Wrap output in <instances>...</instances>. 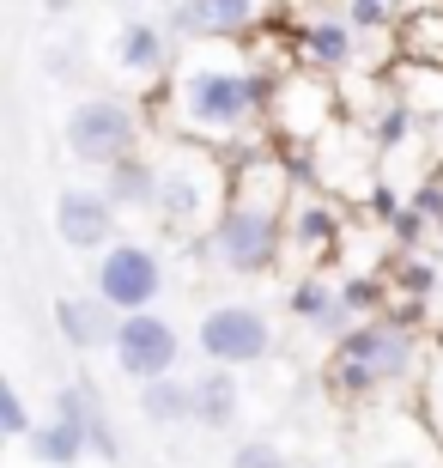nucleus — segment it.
I'll list each match as a JSON object with an SVG mask.
<instances>
[{
	"instance_id": "nucleus-1",
	"label": "nucleus",
	"mask_w": 443,
	"mask_h": 468,
	"mask_svg": "<svg viewBox=\"0 0 443 468\" xmlns=\"http://www.w3.org/2000/svg\"><path fill=\"white\" fill-rule=\"evenodd\" d=\"M273 86L261 73H237V68H188L176 80V122L201 140H231L268 110Z\"/></svg>"
},
{
	"instance_id": "nucleus-2",
	"label": "nucleus",
	"mask_w": 443,
	"mask_h": 468,
	"mask_svg": "<svg viewBox=\"0 0 443 468\" xmlns=\"http://www.w3.org/2000/svg\"><path fill=\"white\" fill-rule=\"evenodd\" d=\"M407 371H413L407 323H358L334 341V359H328L334 396H376L383 383H401Z\"/></svg>"
},
{
	"instance_id": "nucleus-3",
	"label": "nucleus",
	"mask_w": 443,
	"mask_h": 468,
	"mask_svg": "<svg viewBox=\"0 0 443 468\" xmlns=\"http://www.w3.org/2000/svg\"><path fill=\"white\" fill-rule=\"evenodd\" d=\"M213 256H219L225 274H268L273 256H280V207H273V195L249 189V176L237 183L231 207L219 213Z\"/></svg>"
},
{
	"instance_id": "nucleus-4",
	"label": "nucleus",
	"mask_w": 443,
	"mask_h": 468,
	"mask_svg": "<svg viewBox=\"0 0 443 468\" xmlns=\"http://www.w3.org/2000/svg\"><path fill=\"white\" fill-rule=\"evenodd\" d=\"M134 134H140V116L128 110V98H79V104L68 110V153L79 158V165H98V171H110L116 158L134 153Z\"/></svg>"
},
{
	"instance_id": "nucleus-5",
	"label": "nucleus",
	"mask_w": 443,
	"mask_h": 468,
	"mask_svg": "<svg viewBox=\"0 0 443 468\" xmlns=\"http://www.w3.org/2000/svg\"><path fill=\"white\" fill-rule=\"evenodd\" d=\"M225 201V171L213 165V153H183L164 165V183H158V213L171 226H206Z\"/></svg>"
},
{
	"instance_id": "nucleus-6",
	"label": "nucleus",
	"mask_w": 443,
	"mask_h": 468,
	"mask_svg": "<svg viewBox=\"0 0 443 468\" xmlns=\"http://www.w3.org/2000/svg\"><path fill=\"white\" fill-rule=\"evenodd\" d=\"M201 353L213 365H256L273 353V329H268V316L256 311V304H213V311L201 316Z\"/></svg>"
},
{
	"instance_id": "nucleus-7",
	"label": "nucleus",
	"mask_w": 443,
	"mask_h": 468,
	"mask_svg": "<svg viewBox=\"0 0 443 468\" xmlns=\"http://www.w3.org/2000/svg\"><path fill=\"white\" fill-rule=\"evenodd\" d=\"M158 286H164V268H158V250H146V243H110L98 256V298L116 304L121 316L153 311Z\"/></svg>"
},
{
	"instance_id": "nucleus-8",
	"label": "nucleus",
	"mask_w": 443,
	"mask_h": 468,
	"mask_svg": "<svg viewBox=\"0 0 443 468\" xmlns=\"http://www.w3.org/2000/svg\"><path fill=\"white\" fill-rule=\"evenodd\" d=\"M110 347H116V365L134 383L171 378V365L183 359V341H176V329L158 311H128L116 323V341H110Z\"/></svg>"
},
{
	"instance_id": "nucleus-9",
	"label": "nucleus",
	"mask_w": 443,
	"mask_h": 468,
	"mask_svg": "<svg viewBox=\"0 0 443 468\" xmlns=\"http://www.w3.org/2000/svg\"><path fill=\"white\" fill-rule=\"evenodd\" d=\"M268 13V0H176L171 31L188 43H213V37H243L256 31V18Z\"/></svg>"
},
{
	"instance_id": "nucleus-10",
	"label": "nucleus",
	"mask_w": 443,
	"mask_h": 468,
	"mask_svg": "<svg viewBox=\"0 0 443 468\" xmlns=\"http://www.w3.org/2000/svg\"><path fill=\"white\" fill-rule=\"evenodd\" d=\"M55 231L73 243V250H110V231H116V201L98 189H68L55 201Z\"/></svg>"
},
{
	"instance_id": "nucleus-11",
	"label": "nucleus",
	"mask_w": 443,
	"mask_h": 468,
	"mask_svg": "<svg viewBox=\"0 0 443 468\" xmlns=\"http://www.w3.org/2000/svg\"><path fill=\"white\" fill-rule=\"evenodd\" d=\"M55 323H61V335H68V347H110L116 341V323L121 311L116 304H103V298H55Z\"/></svg>"
},
{
	"instance_id": "nucleus-12",
	"label": "nucleus",
	"mask_w": 443,
	"mask_h": 468,
	"mask_svg": "<svg viewBox=\"0 0 443 468\" xmlns=\"http://www.w3.org/2000/svg\"><path fill=\"white\" fill-rule=\"evenodd\" d=\"M158 183H164V171H153L140 153L116 158V165L103 171V195H110L116 207H158Z\"/></svg>"
},
{
	"instance_id": "nucleus-13",
	"label": "nucleus",
	"mask_w": 443,
	"mask_h": 468,
	"mask_svg": "<svg viewBox=\"0 0 443 468\" xmlns=\"http://www.w3.org/2000/svg\"><path fill=\"white\" fill-rule=\"evenodd\" d=\"M286 304H291V316H304L310 329H322V335H346V316H353L341 286H322V280H298Z\"/></svg>"
},
{
	"instance_id": "nucleus-14",
	"label": "nucleus",
	"mask_w": 443,
	"mask_h": 468,
	"mask_svg": "<svg viewBox=\"0 0 443 468\" xmlns=\"http://www.w3.org/2000/svg\"><path fill=\"white\" fill-rule=\"evenodd\" d=\"M116 61L128 73H158L164 61H171V37H164V25H153V18H134V25H121L116 37Z\"/></svg>"
},
{
	"instance_id": "nucleus-15",
	"label": "nucleus",
	"mask_w": 443,
	"mask_h": 468,
	"mask_svg": "<svg viewBox=\"0 0 443 468\" xmlns=\"http://www.w3.org/2000/svg\"><path fill=\"white\" fill-rule=\"evenodd\" d=\"M31 451L43 456L49 468H73L79 456L91 451V426H79V420H43V426H31Z\"/></svg>"
},
{
	"instance_id": "nucleus-16",
	"label": "nucleus",
	"mask_w": 443,
	"mask_h": 468,
	"mask_svg": "<svg viewBox=\"0 0 443 468\" xmlns=\"http://www.w3.org/2000/svg\"><path fill=\"white\" fill-rule=\"evenodd\" d=\"M237 371L231 365H213L201 383H195V420L201 426H231L237 420Z\"/></svg>"
},
{
	"instance_id": "nucleus-17",
	"label": "nucleus",
	"mask_w": 443,
	"mask_h": 468,
	"mask_svg": "<svg viewBox=\"0 0 443 468\" xmlns=\"http://www.w3.org/2000/svg\"><path fill=\"white\" fill-rule=\"evenodd\" d=\"M140 414L158 420V426L195 420V383H176V378H153V383H140Z\"/></svg>"
},
{
	"instance_id": "nucleus-18",
	"label": "nucleus",
	"mask_w": 443,
	"mask_h": 468,
	"mask_svg": "<svg viewBox=\"0 0 443 468\" xmlns=\"http://www.w3.org/2000/svg\"><path fill=\"white\" fill-rule=\"evenodd\" d=\"M353 25L346 18H322V25H310L304 31V55L316 61V68H346L353 61Z\"/></svg>"
},
{
	"instance_id": "nucleus-19",
	"label": "nucleus",
	"mask_w": 443,
	"mask_h": 468,
	"mask_svg": "<svg viewBox=\"0 0 443 468\" xmlns=\"http://www.w3.org/2000/svg\"><path fill=\"white\" fill-rule=\"evenodd\" d=\"M291 238L304 243V250H322V243L334 238V213L328 207H304L298 219H291Z\"/></svg>"
},
{
	"instance_id": "nucleus-20",
	"label": "nucleus",
	"mask_w": 443,
	"mask_h": 468,
	"mask_svg": "<svg viewBox=\"0 0 443 468\" xmlns=\"http://www.w3.org/2000/svg\"><path fill=\"white\" fill-rule=\"evenodd\" d=\"M0 432L6 438H31V414H25V401H18L13 383H0Z\"/></svg>"
},
{
	"instance_id": "nucleus-21",
	"label": "nucleus",
	"mask_w": 443,
	"mask_h": 468,
	"mask_svg": "<svg viewBox=\"0 0 443 468\" xmlns=\"http://www.w3.org/2000/svg\"><path fill=\"white\" fill-rule=\"evenodd\" d=\"M231 468H291V463L273 451V444L256 438V444H237V451H231Z\"/></svg>"
},
{
	"instance_id": "nucleus-22",
	"label": "nucleus",
	"mask_w": 443,
	"mask_h": 468,
	"mask_svg": "<svg viewBox=\"0 0 443 468\" xmlns=\"http://www.w3.org/2000/svg\"><path fill=\"white\" fill-rule=\"evenodd\" d=\"M389 0H353V6H346V25H353V31H376V25H389Z\"/></svg>"
},
{
	"instance_id": "nucleus-23",
	"label": "nucleus",
	"mask_w": 443,
	"mask_h": 468,
	"mask_svg": "<svg viewBox=\"0 0 443 468\" xmlns=\"http://www.w3.org/2000/svg\"><path fill=\"white\" fill-rule=\"evenodd\" d=\"M341 298L353 304V311H376V304H383V286H376V280H346Z\"/></svg>"
},
{
	"instance_id": "nucleus-24",
	"label": "nucleus",
	"mask_w": 443,
	"mask_h": 468,
	"mask_svg": "<svg viewBox=\"0 0 443 468\" xmlns=\"http://www.w3.org/2000/svg\"><path fill=\"white\" fill-rule=\"evenodd\" d=\"M91 451H98L103 463H116V456H121V444H116V426L103 420V408H98V414H91Z\"/></svg>"
},
{
	"instance_id": "nucleus-25",
	"label": "nucleus",
	"mask_w": 443,
	"mask_h": 468,
	"mask_svg": "<svg viewBox=\"0 0 443 468\" xmlns=\"http://www.w3.org/2000/svg\"><path fill=\"white\" fill-rule=\"evenodd\" d=\"M407 122H413V104H389V116H383V146H395V140L407 134Z\"/></svg>"
},
{
	"instance_id": "nucleus-26",
	"label": "nucleus",
	"mask_w": 443,
	"mask_h": 468,
	"mask_svg": "<svg viewBox=\"0 0 443 468\" xmlns=\"http://www.w3.org/2000/svg\"><path fill=\"white\" fill-rule=\"evenodd\" d=\"M401 286H407L413 298H426V292H431V268H419V261H407V268H401Z\"/></svg>"
},
{
	"instance_id": "nucleus-27",
	"label": "nucleus",
	"mask_w": 443,
	"mask_h": 468,
	"mask_svg": "<svg viewBox=\"0 0 443 468\" xmlns=\"http://www.w3.org/2000/svg\"><path fill=\"white\" fill-rule=\"evenodd\" d=\"M43 68H49L55 80H68V73H73V49H49V55H43Z\"/></svg>"
},
{
	"instance_id": "nucleus-28",
	"label": "nucleus",
	"mask_w": 443,
	"mask_h": 468,
	"mask_svg": "<svg viewBox=\"0 0 443 468\" xmlns=\"http://www.w3.org/2000/svg\"><path fill=\"white\" fill-rule=\"evenodd\" d=\"M43 6H49V13H73V0H43Z\"/></svg>"
},
{
	"instance_id": "nucleus-29",
	"label": "nucleus",
	"mask_w": 443,
	"mask_h": 468,
	"mask_svg": "<svg viewBox=\"0 0 443 468\" xmlns=\"http://www.w3.org/2000/svg\"><path fill=\"white\" fill-rule=\"evenodd\" d=\"M431 396H438V414H443V383H438V389H431Z\"/></svg>"
},
{
	"instance_id": "nucleus-30",
	"label": "nucleus",
	"mask_w": 443,
	"mask_h": 468,
	"mask_svg": "<svg viewBox=\"0 0 443 468\" xmlns=\"http://www.w3.org/2000/svg\"><path fill=\"white\" fill-rule=\"evenodd\" d=\"M389 6H401V0H389Z\"/></svg>"
}]
</instances>
